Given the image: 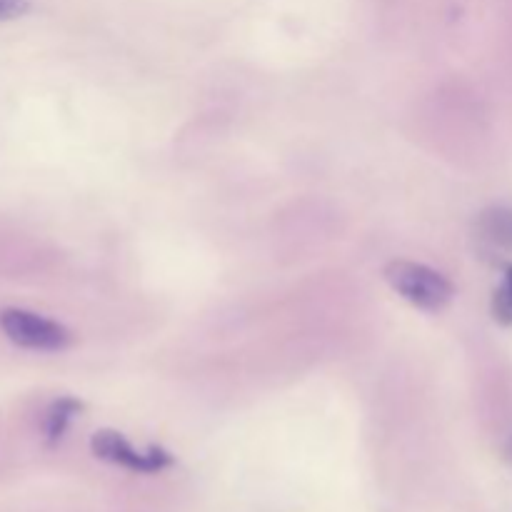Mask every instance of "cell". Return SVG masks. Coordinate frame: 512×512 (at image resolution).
Returning a JSON list of instances; mask_svg holds the SVG:
<instances>
[{
	"label": "cell",
	"mask_w": 512,
	"mask_h": 512,
	"mask_svg": "<svg viewBox=\"0 0 512 512\" xmlns=\"http://www.w3.org/2000/svg\"><path fill=\"white\" fill-rule=\"evenodd\" d=\"M383 275L395 293L428 313H440L448 308L455 295L453 283L443 273L423 263H413V260H393L385 265Z\"/></svg>",
	"instance_id": "obj_1"
},
{
	"label": "cell",
	"mask_w": 512,
	"mask_h": 512,
	"mask_svg": "<svg viewBox=\"0 0 512 512\" xmlns=\"http://www.w3.org/2000/svg\"><path fill=\"white\" fill-rule=\"evenodd\" d=\"M0 330L18 348L43 350V353L65 350L70 345V340H73V335H70V330L65 325L20 308L0 310Z\"/></svg>",
	"instance_id": "obj_2"
},
{
	"label": "cell",
	"mask_w": 512,
	"mask_h": 512,
	"mask_svg": "<svg viewBox=\"0 0 512 512\" xmlns=\"http://www.w3.org/2000/svg\"><path fill=\"white\" fill-rule=\"evenodd\" d=\"M90 450H93L95 458L105 460V463L120 465V468H128L133 473H160V470L170 468L175 463L173 455L168 450L158 448V445H150L145 453H138L128 440L123 438L115 430H98V433L90 438Z\"/></svg>",
	"instance_id": "obj_3"
},
{
	"label": "cell",
	"mask_w": 512,
	"mask_h": 512,
	"mask_svg": "<svg viewBox=\"0 0 512 512\" xmlns=\"http://www.w3.org/2000/svg\"><path fill=\"white\" fill-rule=\"evenodd\" d=\"M480 238L485 243L495 245V248L512 250V208L498 205V208H488L478 215L475 223Z\"/></svg>",
	"instance_id": "obj_4"
},
{
	"label": "cell",
	"mask_w": 512,
	"mask_h": 512,
	"mask_svg": "<svg viewBox=\"0 0 512 512\" xmlns=\"http://www.w3.org/2000/svg\"><path fill=\"white\" fill-rule=\"evenodd\" d=\"M83 408L85 405L80 403L78 398H70V395H63V398H58L53 405H50L43 423V433H45V440H48V445H55L60 438H63L70 420H73L75 415L83 413Z\"/></svg>",
	"instance_id": "obj_5"
},
{
	"label": "cell",
	"mask_w": 512,
	"mask_h": 512,
	"mask_svg": "<svg viewBox=\"0 0 512 512\" xmlns=\"http://www.w3.org/2000/svg\"><path fill=\"white\" fill-rule=\"evenodd\" d=\"M490 310H493V318L495 323L505 325V328H510L512 325V265L505 268V275H503V283L495 288L493 293V305H490Z\"/></svg>",
	"instance_id": "obj_6"
},
{
	"label": "cell",
	"mask_w": 512,
	"mask_h": 512,
	"mask_svg": "<svg viewBox=\"0 0 512 512\" xmlns=\"http://www.w3.org/2000/svg\"><path fill=\"white\" fill-rule=\"evenodd\" d=\"M28 10H30L28 0H0V23H5V20L23 18Z\"/></svg>",
	"instance_id": "obj_7"
},
{
	"label": "cell",
	"mask_w": 512,
	"mask_h": 512,
	"mask_svg": "<svg viewBox=\"0 0 512 512\" xmlns=\"http://www.w3.org/2000/svg\"><path fill=\"white\" fill-rule=\"evenodd\" d=\"M505 458H508V460H510V463H512V438H510L508 448H505Z\"/></svg>",
	"instance_id": "obj_8"
}]
</instances>
